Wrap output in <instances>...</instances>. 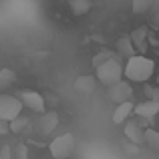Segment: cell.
Masks as SVG:
<instances>
[{
    "label": "cell",
    "mask_w": 159,
    "mask_h": 159,
    "mask_svg": "<svg viewBox=\"0 0 159 159\" xmlns=\"http://www.w3.org/2000/svg\"><path fill=\"white\" fill-rule=\"evenodd\" d=\"M123 125H125V127H123V131H125V139L133 141V143H137V145L143 143L145 125L141 123V117H139V119H127Z\"/></svg>",
    "instance_id": "7"
},
{
    "label": "cell",
    "mask_w": 159,
    "mask_h": 159,
    "mask_svg": "<svg viewBox=\"0 0 159 159\" xmlns=\"http://www.w3.org/2000/svg\"><path fill=\"white\" fill-rule=\"evenodd\" d=\"M157 131H159V127H157Z\"/></svg>",
    "instance_id": "24"
},
{
    "label": "cell",
    "mask_w": 159,
    "mask_h": 159,
    "mask_svg": "<svg viewBox=\"0 0 159 159\" xmlns=\"http://www.w3.org/2000/svg\"><path fill=\"white\" fill-rule=\"evenodd\" d=\"M107 58H111V52H101V54H97V57L93 58V65L97 66V65H101L103 61H107Z\"/></svg>",
    "instance_id": "20"
},
{
    "label": "cell",
    "mask_w": 159,
    "mask_h": 159,
    "mask_svg": "<svg viewBox=\"0 0 159 159\" xmlns=\"http://www.w3.org/2000/svg\"><path fill=\"white\" fill-rule=\"evenodd\" d=\"M153 6V0H133L131 2V10L135 14H147Z\"/></svg>",
    "instance_id": "18"
},
{
    "label": "cell",
    "mask_w": 159,
    "mask_h": 159,
    "mask_svg": "<svg viewBox=\"0 0 159 159\" xmlns=\"http://www.w3.org/2000/svg\"><path fill=\"white\" fill-rule=\"evenodd\" d=\"M8 125H10V133H16V135H18V133H22L24 129H26L28 125H30V121H28L26 117L18 115V117H16V119H12V121H10V123H8Z\"/></svg>",
    "instance_id": "17"
},
{
    "label": "cell",
    "mask_w": 159,
    "mask_h": 159,
    "mask_svg": "<svg viewBox=\"0 0 159 159\" xmlns=\"http://www.w3.org/2000/svg\"><path fill=\"white\" fill-rule=\"evenodd\" d=\"M75 145H77V141H75L73 133H62L51 141L48 151H51L52 159H69L75 153Z\"/></svg>",
    "instance_id": "3"
},
{
    "label": "cell",
    "mask_w": 159,
    "mask_h": 159,
    "mask_svg": "<svg viewBox=\"0 0 159 159\" xmlns=\"http://www.w3.org/2000/svg\"><path fill=\"white\" fill-rule=\"evenodd\" d=\"M18 99L22 101L24 109H28V111L36 113V115H40V113L47 111V103H44V97L40 93H36V91H20L18 93Z\"/></svg>",
    "instance_id": "6"
},
{
    "label": "cell",
    "mask_w": 159,
    "mask_h": 159,
    "mask_svg": "<svg viewBox=\"0 0 159 159\" xmlns=\"http://www.w3.org/2000/svg\"><path fill=\"white\" fill-rule=\"evenodd\" d=\"M155 73V61L145 54H133L125 62V79L131 83H147Z\"/></svg>",
    "instance_id": "1"
},
{
    "label": "cell",
    "mask_w": 159,
    "mask_h": 159,
    "mask_svg": "<svg viewBox=\"0 0 159 159\" xmlns=\"http://www.w3.org/2000/svg\"><path fill=\"white\" fill-rule=\"evenodd\" d=\"M58 125V113L57 111H44L40 113V121H39V127L43 131V135H48L57 129Z\"/></svg>",
    "instance_id": "10"
},
{
    "label": "cell",
    "mask_w": 159,
    "mask_h": 159,
    "mask_svg": "<svg viewBox=\"0 0 159 159\" xmlns=\"http://www.w3.org/2000/svg\"><path fill=\"white\" fill-rule=\"evenodd\" d=\"M135 113L137 117H141V119H145V121H149V119H153V117H157V113H159V101L157 99H151V101H143V103H139V105H135Z\"/></svg>",
    "instance_id": "9"
},
{
    "label": "cell",
    "mask_w": 159,
    "mask_h": 159,
    "mask_svg": "<svg viewBox=\"0 0 159 159\" xmlns=\"http://www.w3.org/2000/svg\"><path fill=\"white\" fill-rule=\"evenodd\" d=\"M22 101L14 95H6V93H0V119L8 121L10 123L12 119H16L18 115H22Z\"/></svg>",
    "instance_id": "4"
},
{
    "label": "cell",
    "mask_w": 159,
    "mask_h": 159,
    "mask_svg": "<svg viewBox=\"0 0 159 159\" xmlns=\"http://www.w3.org/2000/svg\"><path fill=\"white\" fill-rule=\"evenodd\" d=\"M14 83H16V73L12 69H2L0 70V93H6Z\"/></svg>",
    "instance_id": "16"
},
{
    "label": "cell",
    "mask_w": 159,
    "mask_h": 159,
    "mask_svg": "<svg viewBox=\"0 0 159 159\" xmlns=\"http://www.w3.org/2000/svg\"><path fill=\"white\" fill-rule=\"evenodd\" d=\"M131 40H133V44H135V51L139 54H143L145 48H147V28L145 26L135 28V30L131 32Z\"/></svg>",
    "instance_id": "12"
},
{
    "label": "cell",
    "mask_w": 159,
    "mask_h": 159,
    "mask_svg": "<svg viewBox=\"0 0 159 159\" xmlns=\"http://www.w3.org/2000/svg\"><path fill=\"white\" fill-rule=\"evenodd\" d=\"M97 83H99L97 75H81V77L75 79L73 87H75V91H77L79 95H91L95 89H97Z\"/></svg>",
    "instance_id": "8"
},
{
    "label": "cell",
    "mask_w": 159,
    "mask_h": 159,
    "mask_svg": "<svg viewBox=\"0 0 159 159\" xmlns=\"http://www.w3.org/2000/svg\"><path fill=\"white\" fill-rule=\"evenodd\" d=\"M143 143L147 145L151 151H159V131H157V129H153V127H145Z\"/></svg>",
    "instance_id": "15"
},
{
    "label": "cell",
    "mask_w": 159,
    "mask_h": 159,
    "mask_svg": "<svg viewBox=\"0 0 159 159\" xmlns=\"http://www.w3.org/2000/svg\"><path fill=\"white\" fill-rule=\"evenodd\" d=\"M131 97H133V85H131V81H127V79H121L119 83L107 87V101L115 103V105L125 103V101H131Z\"/></svg>",
    "instance_id": "5"
},
{
    "label": "cell",
    "mask_w": 159,
    "mask_h": 159,
    "mask_svg": "<svg viewBox=\"0 0 159 159\" xmlns=\"http://www.w3.org/2000/svg\"><path fill=\"white\" fill-rule=\"evenodd\" d=\"M0 159H10V149H8V147L0 149Z\"/></svg>",
    "instance_id": "23"
},
{
    "label": "cell",
    "mask_w": 159,
    "mask_h": 159,
    "mask_svg": "<svg viewBox=\"0 0 159 159\" xmlns=\"http://www.w3.org/2000/svg\"><path fill=\"white\" fill-rule=\"evenodd\" d=\"M16 153H18V159H26V145H18Z\"/></svg>",
    "instance_id": "22"
},
{
    "label": "cell",
    "mask_w": 159,
    "mask_h": 159,
    "mask_svg": "<svg viewBox=\"0 0 159 159\" xmlns=\"http://www.w3.org/2000/svg\"><path fill=\"white\" fill-rule=\"evenodd\" d=\"M133 111H135V105H133L131 101L119 103V105H117V109L113 111V123H115V125H123L125 121H127L129 117L133 115Z\"/></svg>",
    "instance_id": "11"
},
{
    "label": "cell",
    "mask_w": 159,
    "mask_h": 159,
    "mask_svg": "<svg viewBox=\"0 0 159 159\" xmlns=\"http://www.w3.org/2000/svg\"><path fill=\"white\" fill-rule=\"evenodd\" d=\"M69 8L75 16H85L93 8V0H69Z\"/></svg>",
    "instance_id": "14"
},
{
    "label": "cell",
    "mask_w": 159,
    "mask_h": 159,
    "mask_svg": "<svg viewBox=\"0 0 159 159\" xmlns=\"http://www.w3.org/2000/svg\"><path fill=\"white\" fill-rule=\"evenodd\" d=\"M10 133V125H8V121L0 119V135H8Z\"/></svg>",
    "instance_id": "21"
},
{
    "label": "cell",
    "mask_w": 159,
    "mask_h": 159,
    "mask_svg": "<svg viewBox=\"0 0 159 159\" xmlns=\"http://www.w3.org/2000/svg\"><path fill=\"white\" fill-rule=\"evenodd\" d=\"M95 69H97V70H95V75H97L99 83L105 85V87L115 85V83H119L121 79L125 77V65L119 61V58H115V57L103 61L101 65H97Z\"/></svg>",
    "instance_id": "2"
},
{
    "label": "cell",
    "mask_w": 159,
    "mask_h": 159,
    "mask_svg": "<svg viewBox=\"0 0 159 159\" xmlns=\"http://www.w3.org/2000/svg\"><path fill=\"white\" fill-rule=\"evenodd\" d=\"M139 147L141 145H137V143H133V141H123V151H125V155H137L139 153Z\"/></svg>",
    "instance_id": "19"
},
{
    "label": "cell",
    "mask_w": 159,
    "mask_h": 159,
    "mask_svg": "<svg viewBox=\"0 0 159 159\" xmlns=\"http://www.w3.org/2000/svg\"><path fill=\"white\" fill-rule=\"evenodd\" d=\"M117 52L119 54H123V57H133V54H137L135 51V44H133V40H131V34H127V36H121L119 40H117Z\"/></svg>",
    "instance_id": "13"
}]
</instances>
